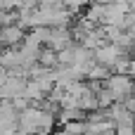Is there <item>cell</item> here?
Instances as JSON below:
<instances>
[{"label":"cell","mask_w":135,"mask_h":135,"mask_svg":"<svg viewBox=\"0 0 135 135\" xmlns=\"http://www.w3.org/2000/svg\"><path fill=\"white\" fill-rule=\"evenodd\" d=\"M45 69H59V52L55 50V47H50V45H45L43 50H40V59H38Z\"/></svg>","instance_id":"5b68a950"},{"label":"cell","mask_w":135,"mask_h":135,"mask_svg":"<svg viewBox=\"0 0 135 135\" xmlns=\"http://www.w3.org/2000/svg\"><path fill=\"white\" fill-rule=\"evenodd\" d=\"M64 131H66L69 135H85V131H88V121H85V119L69 121V123L64 126Z\"/></svg>","instance_id":"30bf717a"},{"label":"cell","mask_w":135,"mask_h":135,"mask_svg":"<svg viewBox=\"0 0 135 135\" xmlns=\"http://www.w3.org/2000/svg\"><path fill=\"white\" fill-rule=\"evenodd\" d=\"M74 45H76V43H74ZM74 45L59 52V66H71V64H74Z\"/></svg>","instance_id":"7c38bea8"},{"label":"cell","mask_w":135,"mask_h":135,"mask_svg":"<svg viewBox=\"0 0 135 135\" xmlns=\"http://www.w3.org/2000/svg\"><path fill=\"white\" fill-rule=\"evenodd\" d=\"M78 107H81L83 112H88V114H90V112H97V109H100V100H97V93L88 88V90H85V93L78 97Z\"/></svg>","instance_id":"8992f818"},{"label":"cell","mask_w":135,"mask_h":135,"mask_svg":"<svg viewBox=\"0 0 135 135\" xmlns=\"http://www.w3.org/2000/svg\"><path fill=\"white\" fill-rule=\"evenodd\" d=\"M21 0H0V9H19Z\"/></svg>","instance_id":"4fadbf2b"},{"label":"cell","mask_w":135,"mask_h":135,"mask_svg":"<svg viewBox=\"0 0 135 135\" xmlns=\"http://www.w3.org/2000/svg\"><path fill=\"white\" fill-rule=\"evenodd\" d=\"M104 88H109L119 102H123L131 93H135V76L133 74H112L109 78H104Z\"/></svg>","instance_id":"6da1fadb"},{"label":"cell","mask_w":135,"mask_h":135,"mask_svg":"<svg viewBox=\"0 0 135 135\" xmlns=\"http://www.w3.org/2000/svg\"><path fill=\"white\" fill-rule=\"evenodd\" d=\"M26 33H28V31L21 28L19 24L2 26V31H0V43H2V47H19V45L24 43Z\"/></svg>","instance_id":"3957f363"},{"label":"cell","mask_w":135,"mask_h":135,"mask_svg":"<svg viewBox=\"0 0 135 135\" xmlns=\"http://www.w3.org/2000/svg\"><path fill=\"white\" fill-rule=\"evenodd\" d=\"M97 100H100V109H109L114 102H119V100H116V95H114L109 88H102V90L97 93Z\"/></svg>","instance_id":"8fae6325"},{"label":"cell","mask_w":135,"mask_h":135,"mask_svg":"<svg viewBox=\"0 0 135 135\" xmlns=\"http://www.w3.org/2000/svg\"><path fill=\"white\" fill-rule=\"evenodd\" d=\"M126 50L121 47V45H116V43H104L100 50H95V62H100V64H104V66H109L112 71H114V64H116V59L123 55Z\"/></svg>","instance_id":"7a4b0ae2"},{"label":"cell","mask_w":135,"mask_h":135,"mask_svg":"<svg viewBox=\"0 0 135 135\" xmlns=\"http://www.w3.org/2000/svg\"><path fill=\"white\" fill-rule=\"evenodd\" d=\"M55 123H57V114H55V112H45V109H43V119H40V123H38L36 135H50L52 131H55Z\"/></svg>","instance_id":"52a82bcc"},{"label":"cell","mask_w":135,"mask_h":135,"mask_svg":"<svg viewBox=\"0 0 135 135\" xmlns=\"http://www.w3.org/2000/svg\"><path fill=\"white\" fill-rule=\"evenodd\" d=\"M112 74H114V71H112L109 66L100 64V62H95V64L88 69V78H90V81H104V78H109ZM88 78H85V81H88Z\"/></svg>","instance_id":"ba28073f"},{"label":"cell","mask_w":135,"mask_h":135,"mask_svg":"<svg viewBox=\"0 0 135 135\" xmlns=\"http://www.w3.org/2000/svg\"><path fill=\"white\" fill-rule=\"evenodd\" d=\"M40 119H43V109H40V107H36V104H31L28 109L19 112V128H21V131H28V133L36 135Z\"/></svg>","instance_id":"277c9868"},{"label":"cell","mask_w":135,"mask_h":135,"mask_svg":"<svg viewBox=\"0 0 135 135\" xmlns=\"http://www.w3.org/2000/svg\"><path fill=\"white\" fill-rule=\"evenodd\" d=\"M50 135H69V133H66V131H57V133L52 131V133H50Z\"/></svg>","instance_id":"5bb4252c"},{"label":"cell","mask_w":135,"mask_h":135,"mask_svg":"<svg viewBox=\"0 0 135 135\" xmlns=\"http://www.w3.org/2000/svg\"><path fill=\"white\" fill-rule=\"evenodd\" d=\"M104 12H107V5H102V2H90L88 9H85V17L93 19V21H97V24H102Z\"/></svg>","instance_id":"9c48e42d"}]
</instances>
